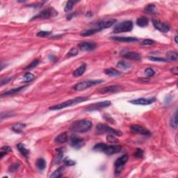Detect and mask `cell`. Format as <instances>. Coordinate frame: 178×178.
<instances>
[{"label":"cell","instance_id":"1","mask_svg":"<svg viewBox=\"0 0 178 178\" xmlns=\"http://www.w3.org/2000/svg\"><path fill=\"white\" fill-rule=\"evenodd\" d=\"M93 126L92 122L89 120H80L74 122L70 127V129L74 132L84 133L89 131Z\"/></svg>","mask_w":178,"mask_h":178},{"label":"cell","instance_id":"2","mask_svg":"<svg viewBox=\"0 0 178 178\" xmlns=\"http://www.w3.org/2000/svg\"><path fill=\"white\" fill-rule=\"evenodd\" d=\"M89 100V97H75V98L73 99V100H69L66 102H64L63 103L59 104V105L52 106V107H49V110H59V109H63L64 108H66V107H71V106H74L75 105H77V104L81 103L83 102H86Z\"/></svg>","mask_w":178,"mask_h":178},{"label":"cell","instance_id":"3","mask_svg":"<svg viewBox=\"0 0 178 178\" xmlns=\"http://www.w3.org/2000/svg\"><path fill=\"white\" fill-rule=\"evenodd\" d=\"M96 130H97V133L99 134H109L111 135H115V136H122L121 131L116 130V129H113V128L110 127L107 125L104 124H99L96 127Z\"/></svg>","mask_w":178,"mask_h":178},{"label":"cell","instance_id":"4","mask_svg":"<svg viewBox=\"0 0 178 178\" xmlns=\"http://www.w3.org/2000/svg\"><path fill=\"white\" fill-rule=\"evenodd\" d=\"M102 82H103L102 80H87V81H81V82L77 84L73 87V89L77 91H81L89 87H91L93 86L100 84Z\"/></svg>","mask_w":178,"mask_h":178},{"label":"cell","instance_id":"5","mask_svg":"<svg viewBox=\"0 0 178 178\" xmlns=\"http://www.w3.org/2000/svg\"><path fill=\"white\" fill-rule=\"evenodd\" d=\"M57 11L53 8H47L44 10L40 12L38 15L33 17L31 20H36V19H49L52 17H56L57 15Z\"/></svg>","mask_w":178,"mask_h":178},{"label":"cell","instance_id":"6","mask_svg":"<svg viewBox=\"0 0 178 178\" xmlns=\"http://www.w3.org/2000/svg\"><path fill=\"white\" fill-rule=\"evenodd\" d=\"M133 29V23L131 21L127 20L119 24H117L113 28V33H119L123 32L130 31Z\"/></svg>","mask_w":178,"mask_h":178},{"label":"cell","instance_id":"7","mask_svg":"<svg viewBox=\"0 0 178 178\" xmlns=\"http://www.w3.org/2000/svg\"><path fill=\"white\" fill-rule=\"evenodd\" d=\"M111 102L108 100L101 102H97V103H95L93 105H91L86 107L85 109V111H94L102 109L108 107L109 106L111 105Z\"/></svg>","mask_w":178,"mask_h":178},{"label":"cell","instance_id":"8","mask_svg":"<svg viewBox=\"0 0 178 178\" xmlns=\"http://www.w3.org/2000/svg\"><path fill=\"white\" fill-rule=\"evenodd\" d=\"M70 145L75 149H80L84 145L85 141L84 139L77 135H72L70 137Z\"/></svg>","mask_w":178,"mask_h":178},{"label":"cell","instance_id":"9","mask_svg":"<svg viewBox=\"0 0 178 178\" xmlns=\"http://www.w3.org/2000/svg\"><path fill=\"white\" fill-rule=\"evenodd\" d=\"M122 90H123V86H120V85H112V86L102 88L100 90H99L98 92L101 94L114 93L119 92Z\"/></svg>","mask_w":178,"mask_h":178},{"label":"cell","instance_id":"10","mask_svg":"<svg viewBox=\"0 0 178 178\" xmlns=\"http://www.w3.org/2000/svg\"><path fill=\"white\" fill-rule=\"evenodd\" d=\"M127 160H128V156L127 155H123V156L118 157V158L117 159L114 163V166L115 168V173H120L121 172L123 166L125 165Z\"/></svg>","mask_w":178,"mask_h":178},{"label":"cell","instance_id":"11","mask_svg":"<svg viewBox=\"0 0 178 178\" xmlns=\"http://www.w3.org/2000/svg\"><path fill=\"white\" fill-rule=\"evenodd\" d=\"M130 130L134 134H141V135L145 136H150L151 134L148 129L144 127L139 125H132L130 127Z\"/></svg>","mask_w":178,"mask_h":178},{"label":"cell","instance_id":"12","mask_svg":"<svg viewBox=\"0 0 178 178\" xmlns=\"http://www.w3.org/2000/svg\"><path fill=\"white\" fill-rule=\"evenodd\" d=\"M152 22L155 28L159 31L163 32V33H167L170 31V27L167 24L159 21L158 20H155V19H153Z\"/></svg>","mask_w":178,"mask_h":178},{"label":"cell","instance_id":"13","mask_svg":"<svg viewBox=\"0 0 178 178\" xmlns=\"http://www.w3.org/2000/svg\"><path fill=\"white\" fill-rule=\"evenodd\" d=\"M156 101V98L155 97H152V98H139L136 99V100H133L129 101L131 104L136 105H149L151 104L154 103Z\"/></svg>","mask_w":178,"mask_h":178},{"label":"cell","instance_id":"14","mask_svg":"<svg viewBox=\"0 0 178 178\" xmlns=\"http://www.w3.org/2000/svg\"><path fill=\"white\" fill-rule=\"evenodd\" d=\"M121 146L119 145H106L105 150H104L103 152H105L106 155H112L114 154L118 153L121 152Z\"/></svg>","mask_w":178,"mask_h":178},{"label":"cell","instance_id":"15","mask_svg":"<svg viewBox=\"0 0 178 178\" xmlns=\"http://www.w3.org/2000/svg\"><path fill=\"white\" fill-rule=\"evenodd\" d=\"M116 22V20L115 19H110L108 20H105V21H101L98 22L97 24V29L102 31V29H108L113 25Z\"/></svg>","mask_w":178,"mask_h":178},{"label":"cell","instance_id":"16","mask_svg":"<svg viewBox=\"0 0 178 178\" xmlns=\"http://www.w3.org/2000/svg\"><path fill=\"white\" fill-rule=\"evenodd\" d=\"M79 47L81 50L85 51V52H91V51L94 50L97 47V45L95 43L84 42L81 43L79 45Z\"/></svg>","mask_w":178,"mask_h":178},{"label":"cell","instance_id":"17","mask_svg":"<svg viewBox=\"0 0 178 178\" xmlns=\"http://www.w3.org/2000/svg\"><path fill=\"white\" fill-rule=\"evenodd\" d=\"M111 39L113 41H119V42H125V43H131V42H136L138 41V38H134V37H119V36H113L111 38Z\"/></svg>","mask_w":178,"mask_h":178},{"label":"cell","instance_id":"18","mask_svg":"<svg viewBox=\"0 0 178 178\" xmlns=\"http://www.w3.org/2000/svg\"><path fill=\"white\" fill-rule=\"evenodd\" d=\"M123 57L127 59H131V60L134 61H141V57L139 53L135 52H127L123 55Z\"/></svg>","mask_w":178,"mask_h":178},{"label":"cell","instance_id":"19","mask_svg":"<svg viewBox=\"0 0 178 178\" xmlns=\"http://www.w3.org/2000/svg\"><path fill=\"white\" fill-rule=\"evenodd\" d=\"M86 70V65L85 63L81 64L77 69L73 72V75L75 77H80L85 73Z\"/></svg>","mask_w":178,"mask_h":178},{"label":"cell","instance_id":"20","mask_svg":"<svg viewBox=\"0 0 178 178\" xmlns=\"http://www.w3.org/2000/svg\"><path fill=\"white\" fill-rule=\"evenodd\" d=\"M27 86H20V87L16 88V89H13L11 90H9V91H6V92L2 93H1V95H14L19 93L20 91H21L22 90H23L25 88H26Z\"/></svg>","mask_w":178,"mask_h":178},{"label":"cell","instance_id":"21","mask_svg":"<svg viewBox=\"0 0 178 178\" xmlns=\"http://www.w3.org/2000/svg\"><path fill=\"white\" fill-rule=\"evenodd\" d=\"M68 140V134L67 133L63 132L58 135L55 139V142L57 143H64Z\"/></svg>","mask_w":178,"mask_h":178},{"label":"cell","instance_id":"22","mask_svg":"<svg viewBox=\"0 0 178 178\" xmlns=\"http://www.w3.org/2000/svg\"><path fill=\"white\" fill-rule=\"evenodd\" d=\"M144 12L147 14H150V15H153V14L157 13V10L156 6L154 4H148L144 9Z\"/></svg>","mask_w":178,"mask_h":178},{"label":"cell","instance_id":"23","mask_svg":"<svg viewBox=\"0 0 178 178\" xmlns=\"http://www.w3.org/2000/svg\"><path fill=\"white\" fill-rule=\"evenodd\" d=\"M105 73L106 75H109L111 77H119L122 75L121 72L118 71L114 68H109L105 70Z\"/></svg>","mask_w":178,"mask_h":178},{"label":"cell","instance_id":"24","mask_svg":"<svg viewBox=\"0 0 178 178\" xmlns=\"http://www.w3.org/2000/svg\"><path fill=\"white\" fill-rule=\"evenodd\" d=\"M17 147L18 149L19 152L22 154L25 157H29V151L25 147V145L22 143H19L17 145Z\"/></svg>","mask_w":178,"mask_h":178},{"label":"cell","instance_id":"25","mask_svg":"<svg viewBox=\"0 0 178 178\" xmlns=\"http://www.w3.org/2000/svg\"><path fill=\"white\" fill-rule=\"evenodd\" d=\"M149 23V20L147 17H139L136 20V24H137L138 26L141 27H146Z\"/></svg>","mask_w":178,"mask_h":178},{"label":"cell","instance_id":"26","mask_svg":"<svg viewBox=\"0 0 178 178\" xmlns=\"http://www.w3.org/2000/svg\"><path fill=\"white\" fill-rule=\"evenodd\" d=\"M25 127H26V125L23 123H17L12 127V130L15 131V133H21Z\"/></svg>","mask_w":178,"mask_h":178},{"label":"cell","instance_id":"27","mask_svg":"<svg viewBox=\"0 0 178 178\" xmlns=\"http://www.w3.org/2000/svg\"><path fill=\"white\" fill-rule=\"evenodd\" d=\"M99 31H100V30L99 29L93 28V29H89V30H86V31L81 32V36H84V37L89 36H91V35H93L94 33H97V32H99Z\"/></svg>","mask_w":178,"mask_h":178},{"label":"cell","instance_id":"28","mask_svg":"<svg viewBox=\"0 0 178 178\" xmlns=\"http://www.w3.org/2000/svg\"><path fill=\"white\" fill-rule=\"evenodd\" d=\"M167 56V61H177L178 60V55L176 52H168L166 54Z\"/></svg>","mask_w":178,"mask_h":178},{"label":"cell","instance_id":"29","mask_svg":"<svg viewBox=\"0 0 178 178\" xmlns=\"http://www.w3.org/2000/svg\"><path fill=\"white\" fill-rule=\"evenodd\" d=\"M36 166L39 170H41V171H43V170H44L46 167L45 160L43 159L42 158L39 159L37 160V161L36 163Z\"/></svg>","mask_w":178,"mask_h":178},{"label":"cell","instance_id":"30","mask_svg":"<svg viewBox=\"0 0 178 178\" xmlns=\"http://www.w3.org/2000/svg\"><path fill=\"white\" fill-rule=\"evenodd\" d=\"M170 125H171V127L174 128V129H177V111L174 113L171 118V121H170Z\"/></svg>","mask_w":178,"mask_h":178},{"label":"cell","instance_id":"31","mask_svg":"<svg viewBox=\"0 0 178 178\" xmlns=\"http://www.w3.org/2000/svg\"><path fill=\"white\" fill-rule=\"evenodd\" d=\"M64 169L65 168L63 166H61V167L59 168L57 170H56L54 173H52V175H50V177L52 178H57V177H59L62 175V173H63Z\"/></svg>","mask_w":178,"mask_h":178},{"label":"cell","instance_id":"32","mask_svg":"<svg viewBox=\"0 0 178 178\" xmlns=\"http://www.w3.org/2000/svg\"><path fill=\"white\" fill-rule=\"evenodd\" d=\"M131 65V63L121 61H119L117 63L116 66L118 67V68L123 69V70H127V69L130 68Z\"/></svg>","mask_w":178,"mask_h":178},{"label":"cell","instance_id":"33","mask_svg":"<svg viewBox=\"0 0 178 178\" xmlns=\"http://www.w3.org/2000/svg\"><path fill=\"white\" fill-rule=\"evenodd\" d=\"M106 145H106L105 143H97L93 147V150H95V151L103 152L104 150H105Z\"/></svg>","mask_w":178,"mask_h":178},{"label":"cell","instance_id":"34","mask_svg":"<svg viewBox=\"0 0 178 178\" xmlns=\"http://www.w3.org/2000/svg\"><path fill=\"white\" fill-rule=\"evenodd\" d=\"M76 3H77V1H68V2H67L66 5H65V9H64V10H65V12H68V11H71L72 9H73L75 4H76Z\"/></svg>","mask_w":178,"mask_h":178},{"label":"cell","instance_id":"35","mask_svg":"<svg viewBox=\"0 0 178 178\" xmlns=\"http://www.w3.org/2000/svg\"><path fill=\"white\" fill-rule=\"evenodd\" d=\"M34 78V75L33 74L30 73H27L23 77V81L25 82H30V81H32Z\"/></svg>","mask_w":178,"mask_h":178},{"label":"cell","instance_id":"36","mask_svg":"<svg viewBox=\"0 0 178 178\" xmlns=\"http://www.w3.org/2000/svg\"><path fill=\"white\" fill-rule=\"evenodd\" d=\"M12 152V149L9 146H3L1 149V158H2L7 152Z\"/></svg>","mask_w":178,"mask_h":178},{"label":"cell","instance_id":"37","mask_svg":"<svg viewBox=\"0 0 178 178\" xmlns=\"http://www.w3.org/2000/svg\"><path fill=\"white\" fill-rule=\"evenodd\" d=\"M79 53V51L78 49H77V48H72L71 49H70V51H69V52L68 53V54H67V57L70 58V57H75V56H77L78 54Z\"/></svg>","mask_w":178,"mask_h":178},{"label":"cell","instance_id":"38","mask_svg":"<svg viewBox=\"0 0 178 178\" xmlns=\"http://www.w3.org/2000/svg\"><path fill=\"white\" fill-rule=\"evenodd\" d=\"M107 141L112 144L118 143L119 142V141H118L116 138H115L114 136H113V135H111V134L107 136Z\"/></svg>","mask_w":178,"mask_h":178},{"label":"cell","instance_id":"39","mask_svg":"<svg viewBox=\"0 0 178 178\" xmlns=\"http://www.w3.org/2000/svg\"><path fill=\"white\" fill-rule=\"evenodd\" d=\"M149 60L152 61H156V62H166L167 60L166 59L161 57H148Z\"/></svg>","mask_w":178,"mask_h":178},{"label":"cell","instance_id":"40","mask_svg":"<svg viewBox=\"0 0 178 178\" xmlns=\"http://www.w3.org/2000/svg\"><path fill=\"white\" fill-rule=\"evenodd\" d=\"M38 64H39V61L38 60L33 61H32L29 65H27L26 68H25V70H29V69H32V68H35V67H36Z\"/></svg>","mask_w":178,"mask_h":178},{"label":"cell","instance_id":"41","mask_svg":"<svg viewBox=\"0 0 178 178\" xmlns=\"http://www.w3.org/2000/svg\"><path fill=\"white\" fill-rule=\"evenodd\" d=\"M145 74L147 75V77H151L154 76V75H155V71H154V70H152V68H148L145 69Z\"/></svg>","mask_w":178,"mask_h":178},{"label":"cell","instance_id":"42","mask_svg":"<svg viewBox=\"0 0 178 178\" xmlns=\"http://www.w3.org/2000/svg\"><path fill=\"white\" fill-rule=\"evenodd\" d=\"M155 43V41H152V39H145L141 42L142 45H145V46H148V45H151Z\"/></svg>","mask_w":178,"mask_h":178},{"label":"cell","instance_id":"43","mask_svg":"<svg viewBox=\"0 0 178 178\" xmlns=\"http://www.w3.org/2000/svg\"><path fill=\"white\" fill-rule=\"evenodd\" d=\"M143 155V151L141 149H136V152L134 153V157L136 158H142Z\"/></svg>","mask_w":178,"mask_h":178},{"label":"cell","instance_id":"44","mask_svg":"<svg viewBox=\"0 0 178 178\" xmlns=\"http://www.w3.org/2000/svg\"><path fill=\"white\" fill-rule=\"evenodd\" d=\"M51 32L49 31H41L40 32H38L37 33V36H40V37H47L48 36L51 34Z\"/></svg>","mask_w":178,"mask_h":178},{"label":"cell","instance_id":"45","mask_svg":"<svg viewBox=\"0 0 178 178\" xmlns=\"http://www.w3.org/2000/svg\"><path fill=\"white\" fill-rule=\"evenodd\" d=\"M64 163H65V165H67L68 166H73V165L75 164V162L74 161H72V160L69 159L68 158H66L64 159Z\"/></svg>","mask_w":178,"mask_h":178},{"label":"cell","instance_id":"46","mask_svg":"<svg viewBox=\"0 0 178 178\" xmlns=\"http://www.w3.org/2000/svg\"><path fill=\"white\" fill-rule=\"evenodd\" d=\"M11 79H12V78H11V77H6V78L1 79V86H2L3 85H4V84H8V83H9Z\"/></svg>","mask_w":178,"mask_h":178},{"label":"cell","instance_id":"47","mask_svg":"<svg viewBox=\"0 0 178 178\" xmlns=\"http://www.w3.org/2000/svg\"><path fill=\"white\" fill-rule=\"evenodd\" d=\"M19 167V163H15V164L13 165L12 166H11L10 168H9V171H15Z\"/></svg>","mask_w":178,"mask_h":178},{"label":"cell","instance_id":"48","mask_svg":"<svg viewBox=\"0 0 178 178\" xmlns=\"http://www.w3.org/2000/svg\"><path fill=\"white\" fill-rule=\"evenodd\" d=\"M171 72H172L173 73H174L175 75H178V69H177V67H175L174 68H173L172 70H171Z\"/></svg>","mask_w":178,"mask_h":178},{"label":"cell","instance_id":"49","mask_svg":"<svg viewBox=\"0 0 178 178\" xmlns=\"http://www.w3.org/2000/svg\"><path fill=\"white\" fill-rule=\"evenodd\" d=\"M175 43L177 44V43H178V42H177V36L175 37Z\"/></svg>","mask_w":178,"mask_h":178}]
</instances>
